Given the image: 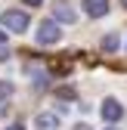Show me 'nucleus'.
<instances>
[{
	"instance_id": "1",
	"label": "nucleus",
	"mask_w": 127,
	"mask_h": 130,
	"mask_svg": "<svg viewBox=\"0 0 127 130\" xmlns=\"http://www.w3.org/2000/svg\"><path fill=\"white\" fill-rule=\"evenodd\" d=\"M0 22H3V28H9V31H19V34H22V31L28 28V12H22V9H6L3 15H0Z\"/></svg>"
},
{
	"instance_id": "2",
	"label": "nucleus",
	"mask_w": 127,
	"mask_h": 130,
	"mask_svg": "<svg viewBox=\"0 0 127 130\" xmlns=\"http://www.w3.org/2000/svg\"><path fill=\"white\" fill-rule=\"evenodd\" d=\"M59 37H62V31H59V25L53 19L40 22V28H37V43H59Z\"/></svg>"
},
{
	"instance_id": "3",
	"label": "nucleus",
	"mask_w": 127,
	"mask_h": 130,
	"mask_svg": "<svg viewBox=\"0 0 127 130\" xmlns=\"http://www.w3.org/2000/svg\"><path fill=\"white\" fill-rule=\"evenodd\" d=\"M102 118H105L108 124L121 121V118H124V105H121L118 99H105V102H102Z\"/></svg>"
},
{
	"instance_id": "4",
	"label": "nucleus",
	"mask_w": 127,
	"mask_h": 130,
	"mask_svg": "<svg viewBox=\"0 0 127 130\" xmlns=\"http://www.w3.org/2000/svg\"><path fill=\"white\" fill-rule=\"evenodd\" d=\"M34 127L37 130H59V118L53 115V111H40V115L34 118Z\"/></svg>"
},
{
	"instance_id": "5",
	"label": "nucleus",
	"mask_w": 127,
	"mask_h": 130,
	"mask_svg": "<svg viewBox=\"0 0 127 130\" xmlns=\"http://www.w3.org/2000/svg\"><path fill=\"white\" fill-rule=\"evenodd\" d=\"M84 9H87V15H93V19H102V15L108 12V0H84Z\"/></svg>"
},
{
	"instance_id": "6",
	"label": "nucleus",
	"mask_w": 127,
	"mask_h": 130,
	"mask_svg": "<svg viewBox=\"0 0 127 130\" xmlns=\"http://www.w3.org/2000/svg\"><path fill=\"white\" fill-rule=\"evenodd\" d=\"M56 19H59V22H68V25H71V22L77 19V12H74L68 3H59V6H56Z\"/></svg>"
},
{
	"instance_id": "7",
	"label": "nucleus",
	"mask_w": 127,
	"mask_h": 130,
	"mask_svg": "<svg viewBox=\"0 0 127 130\" xmlns=\"http://www.w3.org/2000/svg\"><path fill=\"white\" fill-rule=\"evenodd\" d=\"M102 50H108V53L118 50V34H105V37H102Z\"/></svg>"
},
{
	"instance_id": "8",
	"label": "nucleus",
	"mask_w": 127,
	"mask_h": 130,
	"mask_svg": "<svg viewBox=\"0 0 127 130\" xmlns=\"http://www.w3.org/2000/svg\"><path fill=\"white\" fill-rule=\"evenodd\" d=\"M12 80H0V99H9V96H12Z\"/></svg>"
},
{
	"instance_id": "9",
	"label": "nucleus",
	"mask_w": 127,
	"mask_h": 130,
	"mask_svg": "<svg viewBox=\"0 0 127 130\" xmlns=\"http://www.w3.org/2000/svg\"><path fill=\"white\" fill-rule=\"evenodd\" d=\"M6 59H9V50H6L3 43H0V62H6Z\"/></svg>"
},
{
	"instance_id": "10",
	"label": "nucleus",
	"mask_w": 127,
	"mask_h": 130,
	"mask_svg": "<svg viewBox=\"0 0 127 130\" xmlns=\"http://www.w3.org/2000/svg\"><path fill=\"white\" fill-rule=\"evenodd\" d=\"M6 111H9V105H6V99H0V118H3Z\"/></svg>"
},
{
	"instance_id": "11",
	"label": "nucleus",
	"mask_w": 127,
	"mask_h": 130,
	"mask_svg": "<svg viewBox=\"0 0 127 130\" xmlns=\"http://www.w3.org/2000/svg\"><path fill=\"white\" fill-rule=\"evenodd\" d=\"M43 0H25V6H40Z\"/></svg>"
},
{
	"instance_id": "12",
	"label": "nucleus",
	"mask_w": 127,
	"mask_h": 130,
	"mask_svg": "<svg viewBox=\"0 0 127 130\" xmlns=\"http://www.w3.org/2000/svg\"><path fill=\"white\" fill-rule=\"evenodd\" d=\"M6 130H25V127H22V124H12V127H6Z\"/></svg>"
},
{
	"instance_id": "13",
	"label": "nucleus",
	"mask_w": 127,
	"mask_h": 130,
	"mask_svg": "<svg viewBox=\"0 0 127 130\" xmlns=\"http://www.w3.org/2000/svg\"><path fill=\"white\" fill-rule=\"evenodd\" d=\"M74 130H90V127H87V124H77V127H74Z\"/></svg>"
},
{
	"instance_id": "14",
	"label": "nucleus",
	"mask_w": 127,
	"mask_h": 130,
	"mask_svg": "<svg viewBox=\"0 0 127 130\" xmlns=\"http://www.w3.org/2000/svg\"><path fill=\"white\" fill-rule=\"evenodd\" d=\"M3 40H6V34H3V31H0V43H3Z\"/></svg>"
},
{
	"instance_id": "15",
	"label": "nucleus",
	"mask_w": 127,
	"mask_h": 130,
	"mask_svg": "<svg viewBox=\"0 0 127 130\" xmlns=\"http://www.w3.org/2000/svg\"><path fill=\"white\" fill-rule=\"evenodd\" d=\"M121 6H124V9H127V0H121Z\"/></svg>"
},
{
	"instance_id": "16",
	"label": "nucleus",
	"mask_w": 127,
	"mask_h": 130,
	"mask_svg": "<svg viewBox=\"0 0 127 130\" xmlns=\"http://www.w3.org/2000/svg\"><path fill=\"white\" fill-rule=\"evenodd\" d=\"M105 130H118V127H105Z\"/></svg>"
}]
</instances>
